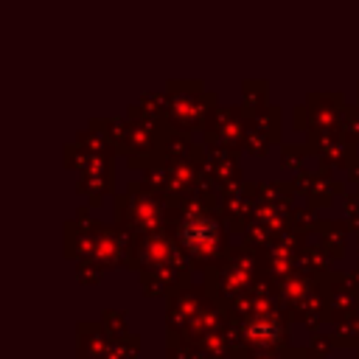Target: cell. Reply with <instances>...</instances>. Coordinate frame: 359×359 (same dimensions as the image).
Instances as JSON below:
<instances>
[{
    "instance_id": "cell-2",
    "label": "cell",
    "mask_w": 359,
    "mask_h": 359,
    "mask_svg": "<svg viewBox=\"0 0 359 359\" xmlns=\"http://www.w3.org/2000/svg\"><path fill=\"white\" fill-rule=\"evenodd\" d=\"M280 337V323L275 317H255L244 325V339L252 345H272Z\"/></svg>"
},
{
    "instance_id": "cell-1",
    "label": "cell",
    "mask_w": 359,
    "mask_h": 359,
    "mask_svg": "<svg viewBox=\"0 0 359 359\" xmlns=\"http://www.w3.org/2000/svg\"><path fill=\"white\" fill-rule=\"evenodd\" d=\"M177 238L194 258H210L219 252V224L205 213H191L177 227Z\"/></svg>"
}]
</instances>
